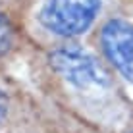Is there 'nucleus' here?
I'll list each match as a JSON object with an SVG mask.
<instances>
[{
	"label": "nucleus",
	"instance_id": "obj_1",
	"mask_svg": "<svg viewBox=\"0 0 133 133\" xmlns=\"http://www.w3.org/2000/svg\"><path fill=\"white\" fill-rule=\"evenodd\" d=\"M29 83L98 133H120L133 122V104L91 43L29 48Z\"/></svg>",
	"mask_w": 133,
	"mask_h": 133
},
{
	"label": "nucleus",
	"instance_id": "obj_2",
	"mask_svg": "<svg viewBox=\"0 0 133 133\" xmlns=\"http://www.w3.org/2000/svg\"><path fill=\"white\" fill-rule=\"evenodd\" d=\"M127 0H33L25 33L31 48L87 43L110 12Z\"/></svg>",
	"mask_w": 133,
	"mask_h": 133
},
{
	"label": "nucleus",
	"instance_id": "obj_3",
	"mask_svg": "<svg viewBox=\"0 0 133 133\" xmlns=\"http://www.w3.org/2000/svg\"><path fill=\"white\" fill-rule=\"evenodd\" d=\"M0 133H98L58 108L31 83L0 73Z\"/></svg>",
	"mask_w": 133,
	"mask_h": 133
},
{
	"label": "nucleus",
	"instance_id": "obj_4",
	"mask_svg": "<svg viewBox=\"0 0 133 133\" xmlns=\"http://www.w3.org/2000/svg\"><path fill=\"white\" fill-rule=\"evenodd\" d=\"M89 43L112 70L133 104V0L110 12Z\"/></svg>",
	"mask_w": 133,
	"mask_h": 133
},
{
	"label": "nucleus",
	"instance_id": "obj_5",
	"mask_svg": "<svg viewBox=\"0 0 133 133\" xmlns=\"http://www.w3.org/2000/svg\"><path fill=\"white\" fill-rule=\"evenodd\" d=\"M33 0H0V73L29 52L25 21Z\"/></svg>",
	"mask_w": 133,
	"mask_h": 133
},
{
	"label": "nucleus",
	"instance_id": "obj_6",
	"mask_svg": "<svg viewBox=\"0 0 133 133\" xmlns=\"http://www.w3.org/2000/svg\"><path fill=\"white\" fill-rule=\"evenodd\" d=\"M120 133H133V122H131V123H129V125H127L123 131H120Z\"/></svg>",
	"mask_w": 133,
	"mask_h": 133
}]
</instances>
